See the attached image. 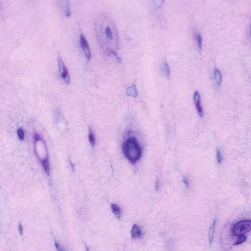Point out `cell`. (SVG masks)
<instances>
[{
	"mask_svg": "<svg viewBox=\"0 0 251 251\" xmlns=\"http://www.w3.org/2000/svg\"><path fill=\"white\" fill-rule=\"evenodd\" d=\"M96 37L101 46L113 53L118 47L119 34L113 20L108 16L101 14L95 24Z\"/></svg>",
	"mask_w": 251,
	"mask_h": 251,
	"instance_id": "cell-1",
	"label": "cell"
},
{
	"mask_svg": "<svg viewBox=\"0 0 251 251\" xmlns=\"http://www.w3.org/2000/svg\"><path fill=\"white\" fill-rule=\"evenodd\" d=\"M123 151L125 157L131 163H135L142 155L140 146L134 137H130L125 141L123 145Z\"/></svg>",
	"mask_w": 251,
	"mask_h": 251,
	"instance_id": "cell-2",
	"label": "cell"
},
{
	"mask_svg": "<svg viewBox=\"0 0 251 251\" xmlns=\"http://www.w3.org/2000/svg\"><path fill=\"white\" fill-rule=\"evenodd\" d=\"M251 221L242 220L237 222L233 227V234L237 236L244 235L251 229Z\"/></svg>",
	"mask_w": 251,
	"mask_h": 251,
	"instance_id": "cell-3",
	"label": "cell"
},
{
	"mask_svg": "<svg viewBox=\"0 0 251 251\" xmlns=\"http://www.w3.org/2000/svg\"><path fill=\"white\" fill-rule=\"evenodd\" d=\"M58 63L61 76L66 84H69V81H70L69 73H68V70L65 65V63L63 62L62 58L60 56L58 57Z\"/></svg>",
	"mask_w": 251,
	"mask_h": 251,
	"instance_id": "cell-4",
	"label": "cell"
},
{
	"mask_svg": "<svg viewBox=\"0 0 251 251\" xmlns=\"http://www.w3.org/2000/svg\"><path fill=\"white\" fill-rule=\"evenodd\" d=\"M80 46L83 49L86 57L88 58V60H90L91 57V50L89 46L88 40L85 38V36L82 33H81L80 35Z\"/></svg>",
	"mask_w": 251,
	"mask_h": 251,
	"instance_id": "cell-5",
	"label": "cell"
},
{
	"mask_svg": "<svg viewBox=\"0 0 251 251\" xmlns=\"http://www.w3.org/2000/svg\"><path fill=\"white\" fill-rule=\"evenodd\" d=\"M194 102L195 104L196 108L198 114L200 117H203V111L201 103V97L198 91L195 92L194 95Z\"/></svg>",
	"mask_w": 251,
	"mask_h": 251,
	"instance_id": "cell-6",
	"label": "cell"
},
{
	"mask_svg": "<svg viewBox=\"0 0 251 251\" xmlns=\"http://www.w3.org/2000/svg\"><path fill=\"white\" fill-rule=\"evenodd\" d=\"M61 7L63 15L66 17H70L71 15V11L69 0H61Z\"/></svg>",
	"mask_w": 251,
	"mask_h": 251,
	"instance_id": "cell-7",
	"label": "cell"
},
{
	"mask_svg": "<svg viewBox=\"0 0 251 251\" xmlns=\"http://www.w3.org/2000/svg\"><path fill=\"white\" fill-rule=\"evenodd\" d=\"M131 237L134 239H136L140 237L142 235V232L140 228L137 226V225H134L132 227L131 231Z\"/></svg>",
	"mask_w": 251,
	"mask_h": 251,
	"instance_id": "cell-8",
	"label": "cell"
},
{
	"mask_svg": "<svg viewBox=\"0 0 251 251\" xmlns=\"http://www.w3.org/2000/svg\"><path fill=\"white\" fill-rule=\"evenodd\" d=\"M111 208H112V211L115 215V216L117 218H120L121 215V211L120 207L116 204H112L111 205Z\"/></svg>",
	"mask_w": 251,
	"mask_h": 251,
	"instance_id": "cell-9",
	"label": "cell"
},
{
	"mask_svg": "<svg viewBox=\"0 0 251 251\" xmlns=\"http://www.w3.org/2000/svg\"><path fill=\"white\" fill-rule=\"evenodd\" d=\"M127 93L129 96L136 97L137 95L136 86L134 84L132 86H130L129 88H127Z\"/></svg>",
	"mask_w": 251,
	"mask_h": 251,
	"instance_id": "cell-10",
	"label": "cell"
},
{
	"mask_svg": "<svg viewBox=\"0 0 251 251\" xmlns=\"http://www.w3.org/2000/svg\"><path fill=\"white\" fill-rule=\"evenodd\" d=\"M214 79L217 85L219 86L222 82V75L220 72L217 69H215L214 71Z\"/></svg>",
	"mask_w": 251,
	"mask_h": 251,
	"instance_id": "cell-11",
	"label": "cell"
},
{
	"mask_svg": "<svg viewBox=\"0 0 251 251\" xmlns=\"http://www.w3.org/2000/svg\"><path fill=\"white\" fill-rule=\"evenodd\" d=\"M216 221H214L213 223L211 225V227L210 228V233H209V239H210V242L212 243V240L214 239V233L215 227L216 225Z\"/></svg>",
	"mask_w": 251,
	"mask_h": 251,
	"instance_id": "cell-12",
	"label": "cell"
},
{
	"mask_svg": "<svg viewBox=\"0 0 251 251\" xmlns=\"http://www.w3.org/2000/svg\"><path fill=\"white\" fill-rule=\"evenodd\" d=\"M89 142L92 146H94L96 143V140H95V136L93 132L91 130V129H89Z\"/></svg>",
	"mask_w": 251,
	"mask_h": 251,
	"instance_id": "cell-13",
	"label": "cell"
},
{
	"mask_svg": "<svg viewBox=\"0 0 251 251\" xmlns=\"http://www.w3.org/2000/svg\"><path fill=\"white\" fill-rule=\"evenodd\" d=\"M196 35V39L197 41V43H198V48H199V50L201 51L202 47V44H203L202 37L200 33H197Z\"/></svg>",
	"mask_w": 251,
	"mask_h": 251,
	"instance_id": "cell-14",
	"label": "cell"
},
{
	"mask_svg": "<svg viewBox=\"0 0 251 251\" xmlns=\"http://www.w3.org/2000/svg\"><path fill=\"white\" fill-rule=\"evenodd\" d=\"M239 237V238L237 240V241L235 243L234 245H239V244H242L243 243H244V242L246 241V237L244 236V235H240Z\"/></svg>",
	"mask_w": 251,
	"mask_h": 251,
	"instance_id": "cell-15",
	"label": "cell"
},
{
	"mask_svg": "<svg viewBox=\"0 0 251 251\" xmlns=\"http://www.w3.org/2000/svg\"><path fill=\"white\" fill-rule=\"evenodd\" d=\"M17 135L18 136L19 138L21 140H23L24 139L25 137V133L24 131H23V129L21 128H20L17 131Z\"/></svg>",
	"mask_w": 251,
	"mask_h": 251,
	"instance_id": "cell-16",
	"label": "cell"
},
{
	"mask_svg": "<svg viewBox=\"0 0 251 251\" xmlns=\"http://www.w3.org/2000/svg\"><path fill=\"white\" fill-rule=\"evenodd\" d=\"M163 71L164 73L165 74V76H166L167 77H168V76H169L170 71H169V68L168 65L167 63H164V65Z\"/></svg>",
	"mask_w": 251,
	"mask_h": 251,
	"instance_id": "cell-17",
	"label": "cell"
},
{
	"mask_svg": "<svg viewBox=\"0 0 251 251\" xmlns=\"http://www.w3.org/2000/svg\"><path fill=\"white\" fill-rule=\"evenodd\" d=\"M217 159L218 163H221L222 160V155L219 149H218L217 151Z\"/></svg>",
	"mask_w": 251,
	"mask_h": 251,
	"instance_id": "cell-18",
	"label": "cell"
},
{
	"mask_svg": "<svg viewBox=\"0 0 251 251\" xmlns=\"http://www.w3.org/2000/svg\"><path fill=\"white\" fill-rule=\"evenodd\" d=\"M155 5L157 7H160L163 4V0H154Z\"/></svg>",
	"mask_w": 251,
	"mask_h": 251,
	"instance_id": "cell-19",
	"label": "cell"
},
{
	"mask_svg": "<svg viewBox=\"0 0 251 251\" xmlns=\"http://www.w3.org/2000/svg\"><path fill=\"white\" fill-rule=\"evenodd\" d=\"M183 182H184V183L186 184V186L187 187H189V181L187 180V178H184V179H183Z\"/></svg>",
	"mask_w": 251,
	"mask_h": 251,
	"instance_id": "cell-20",
	"label": "cell"
},
{
	"mask_svg": "<svg viewBox=\"0 0 251 251\" xmlns=\"http://www.w3.org/2000/svg\"><path fill=\"white\" fill-rule=\"evenodd\" d=\"M159 186H160V185H159V180H158V181H157V182H156V185H155V187H156L157 190L159 189Z\"/></svg>",
	"mask_w": 251,
	"mask_h": 251,
	"instance_id": "cell-21",
	"label": "cell"
},
{
	"mask_svg": "<svg viewBox=\"0 0 251 251\" xmlns=\"http://www.w3.org/2000/svg\"><path fill=\"white\" fill-rule=\"evenodd\" d=\"M56 246L57 248V250H59V251H62V249L61 248L60 245H58L57 243H56Z\"/></svg>",
	"mask_w": 251,
	"mask_h": 251,
	"instance_id": "cell-22",
	"label": "cell"
},
{
	"mask_svg": "<svg viewBox=\"0 0 251 251\" xmlns=\"http://www.w3.org/2000/svg\"><path fill=\"white\" fill-rule=\"evenodd\" d=\"M19 229H19L20 232H21V233H22V227H21V225H20Z\"/></svg>",
	"mask_w": 251,
	"mask_h": 251,
	"instance_id": "cell-23",
	"label": "cell"
}]
</instances>
